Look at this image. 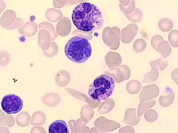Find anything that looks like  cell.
<instances>
[{"mask_svg": "<svg viewBox=\"0 0 178 133\" xmlns=\"http://www.w3.org/2000/svg\"><path fill=\"white\" fill-rule=\"evenodd\" d=\"M158 26L161 31L167 32L170 31L172 29L173 23L172 21L169 18H163L159 20Z\"/></svg>", "mask_w": 178, "mask_h": 133, "instance_id": "obj_13", "label": "cell"}, {"mask_svg": "<svg viewBox=\"0 0 178 133\" xmlns=\"http://www.w3.org/2000/svg\"><path fill=\"white\" fill-rule=\"evenodd\" d=\"M168 94L165 96H161L159 101L161 106L166 107L170 106L173 102L174 99V94L172 89L167 87L165 89Z\"/></svg>", "mask_w": 178, "mask_h": 133, "instance_id": "obj_9", "label": "cell"}, {"mask_svg": "<svg viewBox=\"0 0 178 133\" xmlns=\"http://www.w3.org/2000/svg\"><path fill=\"white\" fill-rule=\"evenodd\" d=\"M143 12L140 9L136 8L132 13L125 15L126 17L132 22H139L142 18Z\"/></svg>", "mask_w": 178, "mask_h": 133, "instance_id": "obj_14", "label": "cell"}, {"mask_svg": "<svg viewBox=\"0 0 178 133\" xmlns=\"http://www.w3.org/2000/svg\"><path fill=\"white\" fill-rule=\"evenodd\" d=\"M138 28L135 24H130L121 30L122 41L129 43L132 41L137 33Z\"/></svg>", "mask_w": 178, "mask_h": 133, "instance_id": "obj_6", "label": "cell"}, {"mask_svg": "<svg viewBox=\"0 0 178 133\" xmlns=\"http://www.w3.org/2000/svg\"><path fill=\"white\" fill-rule=\"evenodd\" d=\"M92 48L88 40L80 36H75L66 43L64 52L67 57L78 63L85 62L90 57Z\"/></svg>", "mask_w": 178, "mask_h": 133, "instance_id": "obj_2", "label": "cell"}, {"mask_svg": "<svg viewBox=\"0 0 178 133\" xmlns=\"http://www.w3.org/2000/svg\"><path fill=\"white\" fill-rule=\"evenodd\" d=\"M119 7L125 15L132 13L135 9V4L134 0H120Z\"/></svg>", "mask_w": 178, "mask_h": 133, "instance_id": "obj_8", "label": "cell"}, {"mask_svg": "<svg viewBox=\"0 0 178 133\" xmlns=\"http://www.w3.org/2000/svg\"><path fill=\"white\" fill-rule=\"evenodd\" d=\"M72 19L78 29L84 32L99 30L104 23L102 13L99 8L87 2L81 3L75 8Z\"/></svg>", "mask_w": 178, "mask_h": 133, "instance_id": "obj_1", "label": "cell"}, {"mask_svg": "<svg viewBox=\"0 0 178 133\" xmlns=\"http://www.w3.org/2000/svg\"><path fill=\"white\" fill-rule=\"evenodd\" d=\"M1 105L3 111L8 114L17 113L22 109L23 103L21 98L13 94H7L2 98Z\"/></svg>", "mask_w": 178, "mask_h": 133, "instance_id": "obj_4", "label": "cell"}, {"mask_svg": "<svg viewBox=\"0 0 178 133\" xmlns=\"http://www.w3.org/2000/svg\"><path fill=\"white\" fill-rule=\"evenodd\" d=\"M114 78L110 75L104 74L95 78L89 86V97L95 101H101L109 97L113 93L115 86Z\"/></svg>", "mask_w": 178, "mask_h": 133, "instance_id": "obj_3", "label": "cell"}, {"mask_svg": "<svg viewBox=\"0 0 178 133\" xmlns=\"http://www.w3.org/2000/svg\"><path fill=\"white\" fill-rule=\"evenodd\" d=\"M151 70L144 74L142 83H150L154 82L157 79L158 76V68L153 66H151Z\"/></svg>", "mask_w": 178, "mask_h": 133, "instance_id": "obj_11", "label": "cell"}, {"mask_svg": "<svg viewBox=\"0 0 178 133\" xmlns=\"http://www.w3.org/2000/svg\"><path fill=\"white\" fill-rule=\"evenodd\" d=\"M141 86V83L139 81L136 80H131L127 84V91L131 94L137 93L140 90Z\"/></svg>", "mask_w": 178, "mask_h": 133, "instance_id": "obj_12", "label": "cell"}, {"mask_svg": "<svg viewBox=\"0 0 178 133\" xmlns=\"http://www.w3.org/2000/svg\"><path fill=\"white\" fill-rule=\"evenodd\" d=\"M146 47V43L142 39L139 38L135 40L133 43V49L137 53H141L143 51Z\"/></svg>", "mask_w": 178, "mask_h": 133, "instance_id": "obj_16", "label": "cell"}, {"mask_svg": "<svg viewBox=\"0 0 178 133\" xmlns=\"http://www.w3.org/2000/svg\"><path fill=\"white\" fill-rule=\"evenodd\" d=\"M49 133H69L68 126L66 122L61 120H56L49 125L48 127Z\"/></svg>", "mask_w": 178, "mask_h": 133, "instance_id": "obj_7", "label": "cell"}, {"mask_svg": "<svg viewBox=\"0 0 178 133\" xmlns=\"http://www.w3.org/2000/svg\"><path fill=\"white\" fill-rule=\"evenodd\" d=\"M163 38L159 35H156L152 37L151 40V44L153 48L158 52H159L157 48V46L161 42L163 41Z\"/></svg>", "mask_w": 178, "mask_h": 133, "instance_id": "obj_18", "label": "cell"}, {"mask_svg": "<svg viewBox=\"0 0 178 133\" xmlns=\"http://www.w3.org/2000/svg\"><path fill=\"white\" fill-rule=\"evenodd\" d=\"M177 71L178 68L175 69L173 71L172 74V77L173 79L177 84V81H176V79L177 80V79L176 78V75L177 74V73H176L177 72Z\"/></svg>", "mask_w": 178, "mask_h": 133, "instance_id": "obj_19", "label": "cell"}, {"mask_svg": "<svg viewBox=\"0 0 178 133\" xmlns=\"http://www.w3.org/2000/svg\"><path fill=\"white\" fill-rule=\"evenodd\" d=\"M158 53L161 54L164 58H167L170 54L171 49L167 41H162L157 46Z\"/></svg>", "mask_w": 178, "mask_h": 133, "instance_id": "obj_10", "label": "cell"}, {"mask_svg": "<svg viewBox=\"0 0 178 133\" xmlns=\"http://www.w3.org/2000/svg\"><path fill=\"white\" fill-rule=\"evenodd\" d=\"M159 93V89L155 84H153L143 87L139 95L140 103L151 100L157 97Z\"/></svg>", "mask_w": 178, "mask_h": 133, "instance_id": "obj_5", "label": "cell"}, {"mask_svg": "<svg viewBox=\"0 0 178 133\" xmlns=\"http://www.w3.org/2000/svg\"><path fill=\"white\" fill-rule=\"evenodd\" d=\"M150 66H153L156 67L160 71L165 69L168 65V61L167 59L160 57L159 59L149 62Z\"/></svg>", "mask_w": 178, "mask_h": 133, "instance_id": "obj_15", "label": "cell"}, {"mask_svg": "<svg viewBox=\"0 0 178 133\" xmlns=\"http://www.w3.org/2000/svg\"><path fill=\"white\" fill-rule=\"evenodd\" d=\"M178 31L176 30H171L168 35L169 42L171 46L174 47H177L178 46Z\"/></svg>", "mask_w": 178, "mask_h": 133, "instance_id": "obj_17", "label": "cell"}]
</instances>
